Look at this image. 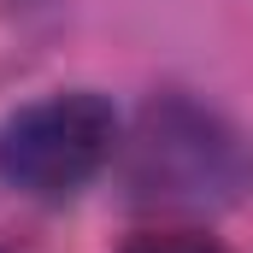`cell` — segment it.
Segmentation results:
<instances>
[{
  "mask_svg": "<svg viewBox=\"0 0 253 253\" xmlns=\"http://www.w3.org/2000/svg\"><path fill=\"white\" fill-rule=\"evenodd\" d=\"M112 147H118L112 100L88 88L47 94L0 124V183L24 194H71L112 159Z\"/></svg>",
  "mask_w": 253,
  "mask_h": 253,
  "instance_id": "cell-1",
  "label": "cell"
},
{
  "mask_svg": "<svg viewBox=\"0 0 253 253\" xmlns=\"http://www.w3.org/2000/svg\"><path fill=\"white\" fill-rule=\"evenodd\" d=\"M124 253H224L212 236H194V230H147L135 236Z\"/></svg>",
  "mask_w": 253,
  "mask_h": 253,
  "instance_id": "cell-2",
  "label": "cell"
}]
</instances>
